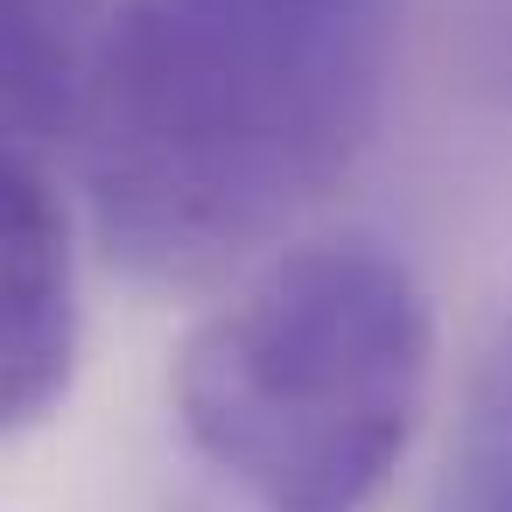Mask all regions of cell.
Here are the masks:
<instances>
[{"label": "cell", "instance_id": "1", "mask_svg": "<svg viewBox=\"0 0 512 512\" xmlns=\"http://www.w3.org/2000/svg\"><path fill=\"white\" fill-rule=\"evenodd\" d=\"M400 0H120L78 120L85 218L148 288L274 246L365 155Z\"/></svg>", "mask_w": 512, "mask_h": 512}, {"label": "cell", "instance_id": "2", "mask_svg": "<svg viewBox=\"0 0 512 512\" xmlns=\"http://www.w3.org/2000/svg\"><path fill=\"white\" fill-rule=\"evenodd\" d=\"M435 316L414 267L365 239L267 260L176 358L197 456L253 512H372L428 407Z\"/></svg>", "mask_w": 512, "mask_h": 512}, {"label": "cell", "instance_id": "3", "mask_svg": "<svg viewBox=\"0 0 512 512\" xmlns=\"http://www.w3.org/2000/svg\"><path fill=\"white\" fill-rule=\"evenodd\" d=\"M78 372V246L50 162H0V421H43Z\"/></svg>", "mask_w": 512, "mask_h": 512}, {"label": "cell", "instance_id": "4", "mask_svg": "<svg viewBox=\"0 0 512 512\" xmlns=\"http://www.w3.org/2000/svg\"><path fill=\"white\" fill-rule=\"evenodd\" d=\"M99 0H0V113H8V155L50 162L78 141L92 71L106 50Z\"/></svg>", "mask_w": 512, "mask_h": 512}, {"label": "cell", "instance_id": "5", "mask_svg": "<svg viewBox=\"0 0 512 512\" xmlns=\"http://www.w3.org/2000/svg\"><path fill=\"white\" fill-rule=\"evenodd\" d=\"M442 505L449 512H512V323L498 330V344L484 351V365L470 379Z\"/></svg>", "mask_w": 512, "mask_h": 512}]
</instances>
